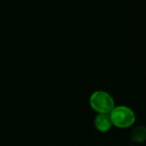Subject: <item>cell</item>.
Returning <instances> with one entry per match:
<instances>
[{"instance_id": "1", "label": "cell", "mask_w": 146, "mask_h": 146, "mask_svg": "<svg viewBox=\"0 0 146 146\" xmlns=\"http://www.w3.org/2000/svg\"><path fill=\"white\" fill-rule=\"evenodd\" d=\"M112 126L118 128H127L135 122V114L133 110L127 106L115 107L110 113Z\"/></svg>"}, {"instance_id": "2", "label": "cell", "mask_w": 146, "mask_h": 146, "mask_svg": "<svg viewBox=\"0 0 146 146\" xmlns=\"http://www.w3.org/2000/svg\"><path fill=\"white\" fill-rule=\"evenodd\" d=\"M89 103L98 114H110L115 107L113 98L104 91L94 92L90 97Z\"/></svg>"}, {"instance_id": "3", "label": "cell", "mask_w": 146, "mask_h": 146, "mask_svg": "<svg viewBox=\"0 0 146 146\" xmlns=\"http://www.w3.org/2000/svg\"><path fill=\"white\" fill-rule=\"evenodd\" d=\"M94 126L96 129L99 132H108L112 127L110 114H98L94 120Z\"/></svg>"}, {"instance_id": "4", "label": "cell", "mask_w": 146, "mask_h": 146, "mask_svg": "<svg viewBox=\"0 0 146 146\" xmlns=\"http://www.w3.org/2000/svg\"><path fill=\"white\" fill-rule=\"evenodd\" d=\"M132 139L134 142L142 143L146 139V129L145 127H137L132 133Z\"/></svg>"}]
</instances>
